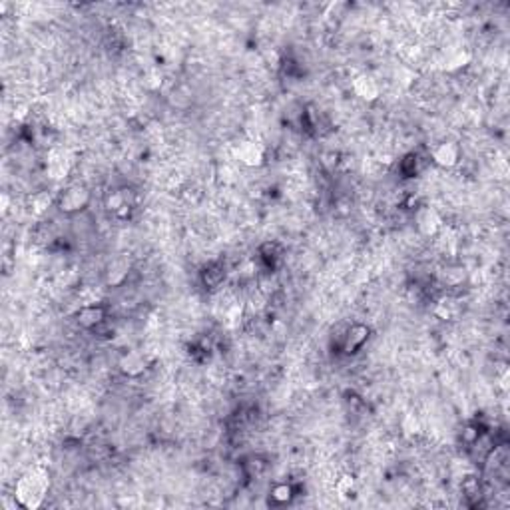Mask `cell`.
I'll return each instance as SVG.
<instances>
[{
	"label": "cell",
	"instance_id": "cell-1",
	"mask_svg": "<svg viewBox=\"0 0 510 510\" xmlns=\"http://www.w3.org/2000/svg\"><path fill=\"white\" fill-rule=\"evenodd\" d=\"M50 491V474L42 466H32L20 474L14 484V501L26 510L40 509Z\"/></svg>",
	"mask_w": 510,
	"mask_h": 510
},
{
	"label": "cell",
	"instance_id": "cell-2",
	"mask_svg": "<svg viewBox=\"0 0 510 510\" xmlns=\"http://www.w3.org/2000/svg\"><path fill=\"white\" fill-rule=\"evenodd\" d=\"M90 200H92V193L84 183H70L58 193L56 208L62 213L72 215V213L84 212L90 205Z\"/></svg>",
	"mask_w": 510,
	"mask_h": 510
},
{
	"label": "cell",
	"instance_id": "cell-3",
	"mask_svg": "<svg viewBox=\"0 0 510 510\" xmlns=\"http://www.w3.org/2000/svg\"><path fill=\"white\" fill-rule=\"evenodd\" d=\"M414 228L423 238H437L443 230V215L433 205H421L414 213Z\"/></svg>",
	"mask_w": 510,
	"mask_h": 510
},
{
	"label": "cell",
	"instance_id": "cell-4",
	"mask_svg": "<svg viewBox=\"0 0 510 510\" xmlns=\"http://www.w3.org/2000/svg\"><path fill=\"white\" fill-rule=\"evenodd\" d=\"M431 160L437 168L453 170L461 162V146L453 140H443L431 150Z\"/></svg>",
	"mask_w": 510,
	"mask_h": 510
},
{
	"label": "cell",
	"instance_id": "cell-5",
	"mask_svg": "<svg viewBox=\"0 0 510 510\" xmlns=\"http://www.w3.org/2000/svg\"><path fill=\"white\" fill-rule=\"evenodd\" d=\"M235 160L245 168H261L265 164V148L255 140H243L235 146Z\"/></svg>",
	"mask_w": 510,
	"mask_h": 510
},
{
	"label": "cell",
	"instance_id": "cell-6",
	"mask_svg": "<svg viewBox=\"0 0 510 510\" xmlns=\"http://www.w3.org/2000/svg\"><path fill=\"white\" fill-rule=\"evenodd\" d=\"M118 369H120V373H122L124 377H128V379H138V377H142L146 373V369H148V359H146V355L142 353V351L130 349V351H126L124 355L120 357Z\"/></svg>",
	"mask_w": 510,
	"mask_h": 510
},
{
	"label": "cell",
	"instance_id": "cell-7",
	"mask_svg": "<svg viewBox=\"0 0 510 510\" xmlns=\"http://www.w3.org/2000/svg\"><path fill=\"white\" fill-rule=\"evenodd\" d=\"M134 193H132V190H126V188L112 190L106 195L108 212H112L118 218H128V213L134 210Z\"/></svg>",
	"mask_w": 510,
	"mask_h": 510
},
{
	"label": "cell",
	"instance_id": "cell-8",
	"mask_svg": "<svg viewBox=\"0 0 510 510\" xmlns=\"http://www.w3.org/2000/svg\"><path fill=\"white\" fill-rule=\"evenodd\" d=\"M76 323L84 329H98L106 323V309L100 303H84L76 311Z\"/></svg>",
	"mask_w": 510,
	"mask_h": 510
},
{
	"label": "cell",
	"instance_id": "cell-9",
	"mask_svg": "<svg viewBox=\"0 0 510 510\" xmlns=\"http://www.w3.org/2000/svg\"><path fill=\"white\" fill-rule=\"evenodd\" d=\"M369 335H371V329L363 325V323H353L351 327L347 329L345 335H343V341H341V349L345 355H353L357 351H361L363 345L369 341Z\"/></svg>",
	"mask_w": 510,
	"mask_h": 510
},
{
	"label": "cell",
	"instance_id": "cell-10",
	"mask_svg": "<svg viewBox=\"0 0 510 510\" xmlns=\"http://www.w3.org/2000/svg\"><path fill=\"white\" fill-rule=\"evenodd\" d=\"M351 88H353V94L363 102H377L381 96V84L371 74H359L353 78Z\"/></svg>",
	"mask_w": 510,
	"mask_h": 510
},
{
	"label": "cell",
	"instance_id": "cell-11",
	"mask_svg": "<svg viewBox=\"0 0 510 510\" xmlns=\"http://www.w3.org/2000/svg\"><path fill=\"white\" fill-rule=\"evenodd\" d=\"M132 270V263L128 257H116L108 263L106 273H104V281H106L108 287H120L124 285L128 275Z\"/></svg>",
	"mask_w": 510,
	"mask_h": 510
},
{
	"label": "cell",
	"instance_id": "cell-12",
	"mask_svg": "<svg viewBox=\"0 0 510 510\" xmlns=\"http://www.w3.org/2000/svg\"><path fill=\"white\" fill-rule=\"evenodd\" d=\"M70 168H72V160L70 155L64 150H52L49 154V160H46V173L49 178L52 180H64L68 173H70Z\"/></svg>",
	"mask_w": 510,
	"mask_h": 510
},
{
	"label": "cell",
	"instance_id": "cell-13",
	"mask_svg": "<svg viewBox=\"0 0 510 510\" xmlns=\"http://www.w3.org/2000/svg\"><path fill=\"white\" fill-rule=\"evenodd\" d=\"M228 277V271L222 263H212L202 271V281L208 289H218Z\"/></svg>",
	"mask_w": 510,
	"mask_h": 510
},
{
	"label": "cell",
	"instance_id": "cell-14",
	"mask_svg": "<svg viewBox=\"0 0 510 510\" xmlns=\"http://www.w3.org/2000/svg\"><path fill=\"white\" fill-rule=\"evenodd\" d=\"M459 313H461V305H459V301L453 297L439 299L437 305H434V315L439 319H443V321H451V319L457 317Z\"/></svg>",
	"mask_w": 510,
	"mask_h": 510
},
{
	"label": "cell",
	"instance_id": "cell-15",
	"mask_svg": "<svg viewBox=\"0 0 510 510\" xmlns=\"http://www.w3.org/2000/svg\"><path fill=\"white\" fill-rule=\"evenodd\" d=\"M464 277H466V271H464L462 265H447L439 273V280H441L444 287H459V285H462Z\"/></svg>",
	"mask_w": 510,
	"mask_h": 510
},
{
	"label": "cell",
	"instance_id": "cell-16",
	"mask_svg": "<svg viewBox=\"0 0 510 510\" xmlns=\"http://www.w3.org/2000/svg\"><path fill=\"white\" fill-rule=\"evenodd\" d=\"M469 62H471V52H469V50H453V52H449L447 58H444V70L457 72V70L466 66Z\"/></svg>",
	"mask_w": 510,
	"mask_h": 510
},
{
	"label": "cell",
	"instance_id": "cell-17",
	"mask_svg": "<svg viewBox=\"0 0 510 510\" xmlns=\"http://www.w3.org/2000/svg\"><path fill=\"white\" fill-rule=\"evenodd\" d=\"M270 496L275 504H289V502L293 501V496H295V491H293V486L289 482H277V484L271 486Z\"/></svg>",
	"mask_w": 510,
	"mask_h": 510
},
{
	"label": "cell",
	"instance_id": "cell-18",
	"mask_svg": "<svg viewBox=\"0 0 510 510\" xmlns=\"http://www.w3.org/2000/svg\"><path fill=\"white\" fill-rule=\"evenodd\" d=\"M29 205H30V212L36 213V215H44V213L49 212L50 205H52V195H50L49 192H36L30 195L29 200Z\"/></svg>",
	"mask_w": 510,
	"mask_h": 510
},
{
	"label": "cell",
	"instance_id": "cell-19",
	"mask_svg": "<svg viewBox=\"0 0 510 510\" xmlns=\"http://www.w3.org/2000/svg\"><path fill=\"white\" fill-rule=\"evenodd\" d=\"M481 481L476 479V476H466L464 481H462V494L466 496V499H481Z\"/></svg>",
	"mask_w": 510,
	"mask_h": 510
},
{
	"label": "cell",
	"instance_id": "cell-20",
	"mask_svg": "<svg viewBox=\"0 0 510 510\" xmlns=\"http://www.w3.org/2000/svg\"><path fill=\"white\" fill-rule=\"evenodd\" d=\"M337 492L343 496V499H351V496H355V491H357V484H355V479L353 476H349V474H345V476H341L337 481Z\"/></svg>",
	"mask_w": 510,
	"mask_h": 510
},
{
	"label": "cell",
	"instance_id": "cell-21",
	"mask_svg": "<svg viewBox=\"0 0 510 510\" xmlns=\"http://www.w3.org/2000/svg\"><path fill=\"white\" fill-rule=\"evenodd\" d=\"M479 434H481V429H476V427H466L464 431H462V441L466 444H472L476 439H479Z\"/></svg>",
	"mask_w": 510,
	"mask_h": 510
}]
</instances>
